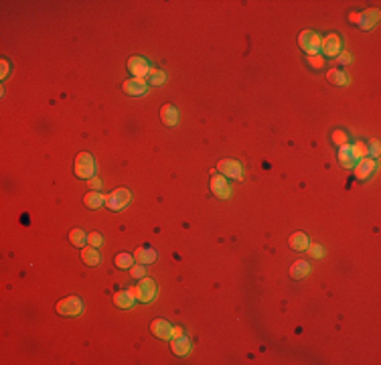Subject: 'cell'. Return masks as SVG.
Here are the masks:
<instances>
[{
    "label": "cell",
    "mask_w": 381,
    "mask_h": 365,
    "mask_svg": "<svg viewBox=\"0 0 381 365\" xmlns=\"http://www.w3.org/2000/svg\"><path fill=\"white\" fill-rule=\"evenodd\" d=\"M97 171V163L93 159V154L89 152H79L75 159V175L79 179H93Z\"/></svg>",
    "instance_id": "cell-1"
},
{
    "label": "cell",
    "mask_w": 381,
    "mask_h": 365,
    "mask_svg": "<svg viewBox=\"0 0 381 365\" xmlns=\"http://www.w3.org/2000/svg\"><path fill=\"white\" fill-rule=\"evenodd\" d=\"M130 292L136 296V300L148 304V302H153L154 298H156L158 288H156V282H154V280H150V278L144 276V278L138 280V284H136L134 288H130Z\"/></svg>",
    "instance_id": "cell-2"
},
{
    "label": "cell",
    "mask_w": 381,
    "mask_h": 365,
    "mask_svg": "<svg viewBox=\"0 0 381 365\" xmlns=\"http://www.w3.org/2000/svg\"><path fill=\"white\" fill-rule=\"evenodd\" d=\"M320 41H322L320 35L314 33V31H302L298 35V45H300V49L304 51L308 57L320 55Z\"/></svg>",
    "instance_id": "cell-3"
},
{
    "label": "cell",
    "mask_w": 381,
    "mask_h": 365,
    "mask_svg": "<svg viewBox=\"0 0 381 365\" xmlns=\"http://www.w3.org/2000/svg\"><path fill=\"white\" fill-rule=\"evenodd\" d=\"M130 201H132V193H130L128 189H124V187L112 191V193L106 197V205H108L110 211H120V209L128 207Z\"/></svg>",
    "instance_id": "cell-4"
},
{
    "label": "cell",
    "mask_w": 381,
    "mask_h": 365,
    "mask_svg": "<svg viewBox=\"0 0 381 365\" xmlns=\"http://www.w3.org/2000/svg\"><path fill=\"white\" fill-rule=\"evenodd\" d=\"M57 312L61 317H79L83 312V300L79 296H67L57 302Z\"/></svg>",
    "instance_id": "cell-5"
},
{
    "label": "cell",
    "mask_w": 381,
    "mask_h": 365,
    "mask_svg": "<svg viewBox=\"0 0 381 365\" xmlns=\"http://www.w3.org/2000/svg\"><path fill=\"white\" fill-rule=\"evenodd\" d=\"M341 51H343V39H341V35L331 33V35L322 37V41H320V53L324 57H337Z\"/></svg>",
    "instance_id": "cell-6"
},
{
    "label": "cell",
    "mask_w": 381,
    "mask_h": 365,
    "mask_svg": "<svg viewBox=\"0 0 381 365\" xmlns=\"http://www.w3.org/2000/svg\"><path fill=\"white\" fill-rule=\"evenodd\" d=\"M126 67H128V71H130L136 80H146V75H148V71H150L153 65H150V61H148L146 57H142V55H134V57L128 59Z\"/></svg>",
    "instance_id": "cell-7"
},
{
    "label": "cell",
    "mask_w": 381,
    "mask_h": 365,
    "mask_svg": "<svg viewBox=\"0 0 381 365\" xmlns=\"http://www.w3.org/2000/svg\"><path fill=\"white\" fill-rule=\"evenodd\" d=\"M217 169H219V175H223L225 179H233V181H241L243 179V167H241L239 161L223 159V161H219Z\"/></svg>",
    "instance_id": "cell-8"
},
{
    "label": "cell",
    "mask_w": 381,
    "mask_h": 365,
    "mask_svg": "<svg viewBox=\"0 0 381 365\" xmlns=\"http://www.w3.org/2000/svg\"><path fill=\"white\" fill-rule=\"evenodd\" d=\"M355 177L359 179V181H367V179H371L373 175H375V171H377V161H373L371 157H363V159H359L357 163H355Z\"/></svg>",
    "instance_id": "cell-9"
},
{
    "label": "cell",
    "mask_w": 381,
    "mask_h": 365,
    "mask_svg": "<svg viewBox=\"0 0 381 365\" xmlns=\"http://www.w3.org/2000/svg\"><path fill=\"white\" fill-rule=\"evenodd\" d=\"M209 187H211V193H213L217 199H223V201H225V199L231 197V187H229L227 179H225L223 175H213Z\"/></svg>",
    "instance_id": "cell-10"
},
{
    "label": "cell",
    "mask_w": 381,
    "mask_h": 365,
    "mask_svg": "<svg viewBox=\"0 0 381 365\" xmlns=\"http://www.w3.org/2000/svg\"><path fill=\"white\" fill-rule=\"evenodd\" d=\"M148 82L146 80H136V77H132V80H126L124 84H122V90L126 91L128 95H134V97H138V95H144L146 91H148Z\"/></svg>",
    "instance_id": "cell-11"
},
{
    "label": "cell",
    "mask_w": 381,
    "mask_h": 365,
    "mask_svg": "<svg viewBox=\"0 0 381 365\" xmlns=\"http://www.w3.org/2000/svg\"><path fill=\"white\" fill-rule=\"evenodd\" d=\"M377 22H379V10H377V8H369V10L361 12L359 24H357V27L363 29V31H369V29H373Z\"/></svg>",
    "instance_id": "cell-12"
},
{
    "label": "cell",
    "mask_w": 381,
    "mask_h": 365,
    "mask_svg": "<svg viewBox=\"0 0 381 365\" xmlns=\"http://www.w3.org/2000/svg\"><path fill=\"white\" fill-rule=\"evenodd\" d=\"M170 349H172V353H174V355L185 357V355H189V353L193 351V343H191V339H189V337H185V335H183V337L172 339Z\"/></svg>",
    "instance_id": "cell-13"
},
{
    "label": "cell",
    "mask_w": 381,
    "mask_h": 365,
    "mask_svg": "<svg viewBox=\"0 0 381 365\" xmlns=\"http://www.w3.org/2000/svg\"><path fill=\"white\" fill-rule=\"evenodd\" d=\"M339 148H341V150L337 152V157H339L341 167L353 169L355 163H357V159H355V154H353V144H345V146H339Z\"/></svg>",
    "instance_id": "cell-14"
},
{
    "label": "cell",
    "mask_w": 381,
    "mask_h": 365,
    "mask_svg": "<svg viewBox=\"0 0 381 365\" xmlns=\"http://www.w3.org/2000/svg\"><path fill=\"white\" fill-rule=\"evenodd\" d=\"M288 246L294 250V252H306L308 246H310V240L304 231H294L290 238H288Z\"/></svg>",
    "instance_id": "cell-15"
},
{
    "label": "cell",
    "mask_w": 381,
    "mask_h": 365,
    "mask_svg": "<svg viewBox=\"0 0 381 365\" xmlns=\"http://www.w3.org/2000/svg\"><path fill=\"white\" fill-rule=\"evenodd\" d=\"M170 329H172V325L168 321H164V319H154L153 325H150L153 335L158 337V339H170Z\"/></svg>",
    "instance_id": "cell-16"
},
{
    "label": "cell",
    "mask_w": 381,
    "mask_h": 365,
    "mask_svg": "<svg viewBox=\"0 0 381 365\" xmlns=\"http://www.w3.org/2000/svg\"><path fill=\"white\" fill-rule=\"evenodd\" d=\"M81 260H83V264H85V266H91V268L99 266V262H101L99 250H97V248H93V246L83 248V250H81Z\"/></svg>",
    "instance_id": "cell-17"
},
{
    "label": "cell",
    "mask_w": 381,
    "mask_h": 365,
    "mask_svg": "<svg viewBox=\"0 0 381 365\" xmlns=\"http://www.w3.org/2000/svg\"><path fill=\"white\" fill-rule=\"evenodd\" d=\"M156 258H158V254H156V250H153V248H138L136 252H134V260H136V264H153V262H156Z\"/></svg>",
    "instance_id": "cell-18"
},
{
    "label": "cell",
    "mask_w": 381,
    "mask_h": 365,
    "mask_svg": "<svg viewBox=\"0 0 381 365\" xmlns=\"http://www.w3.org/2000/svg\"><path fill=\"white\" fill-rule=\"evenodd\" d=\"M136 302V296L130 292V290H122V292H116L114 296V304L118 308H132Z\"/></svg>",
    "instance_id": "cell-19"
},
{
    "label": "cell",
    "mask_w": 381,
    "mask_h": 365,
    "mask_svg": "<svg viewBox=\"0 0 381 365\" xmlns=\"http://www.w3.org/2000/svg\"><path fill=\"white\" fill-rule=\"evenodd\" d=\"M160 120H162L166 126H170V128L176 126V124H179V110H176L174 106H170V103L164 106V108L160 110Z\"/></svg>",
    "instance_id": "cell-20"
},
{
    "label": "cell",
    "mask_w": 381,
    "mask_h": 365,
    "mask_svg": "<svg viewBox=\"0 0 381 365\" xmlns=\"http://www.w3.org/2000/svg\"><path fill=\"white\" fill-rule=\"evenodd\" d=\"M326 80H328L333 86H341V88L349 86V75H347L343 69H331V71L326 73Z\"/></svg>",
    "instance_id": "cell-21"
},
{
    "label": "cell",
    "mask_w": 381,
    "mask_h": 365,
    "mask_svg": "<svg viewBox=\"0 0 381 365\" xmlns=\"http://www.w3.org/2000/svg\"><path fill=\"white\" fill-rule=\"evenodd\" d=\"M308 274H310V264L304 262V260H296V262L290 266V276H292L294 280H302Z\"/></svg>",
    "instance_id": "cell-22"
},
{
    "label": "cell",
    "mask_w": 381,
    "mask_h": 365,
    "mask_svg": "<svg viewBox=\"0 0 381 365\" xmlns=\"http://www.w3.org/2000/svg\"><path fill=\"white\" fill-rule=\"evenodd\" d=\"M83 201H85V205H87L89 209H97V207L106 205V197H104L99 191H89V193L83 197Z\"/></svg>",
    "instance_id": "cell-23"
},
{
    "label": "cell",
    "mask_w": 381,
    "mask_h": 365,
    "mask_svg": "<svg viewBox=\"0 0 381 365\" xmlns=\"http://www.w3.org/2000/svg\"><path fill=\"white\" fill-rule=\"evenodd\" d=\"M146 82H148V86L160 88V86H164V84H166V73H164L162 69L150 67V71H148V75H146Z\"/></svg>",
    "instance_id": "cell-24"
},
{
    "label": "cell",
    "mask_w": 381,
    "mask_h": 365,
    "mask_svg": "<svg viewBox=\"0 0 381 365\" xmlns=\"http://www.w3.org/2000/svg\"><path fill=\"white\" fill-rule=\"evenodd\" d=\"M134 264H136L134 254L122 252V254H118V256H116V266H118V268H122V270H130Z\"/></svg>",
    "instance_id": "cell-25"
},
{
    "label": "cell",
    "mask_w": 381,
    "mask_h": 365,
    "mask_svg": "<svg viewBox=\"0 0 381 365\" xmlns=\"http://www.w3.org/2000/svg\"><path fill=\"white\" fill-rule=\"evenodd\" d=\"M69 242H71L75 248H85V244H87V236H85L83 229L75 227V229L69 231Z\"/></svg>",
    "instance_id": "cell-26"
},
{
    "label": "cell",
    "mask_w": 381,
    "mask_h": 365,
    "mask_svg": "<svg viewBox=\"0 0 381 365\" xmlns=\"http://www.w3.org/2000/svg\"><path fill=\"white\" fill-rule=\"evenodd\" d=\"M353 154H355L357 161L363 159V157H367V142H363V140L355 142V144H353Z\"/></svg>",
    "instance_id": "cell-27"
},
{
    "label": "cell",
    "mask_w": 381,
    "mask_h": 365,
    "mask_svg": "<svg viewBox=\"0 0 381 365\" xmlns=\"http://www.w3.org/2000/svg\"><path fill=\"white\" fill-rule=\"evenodd\" d=\"M333 142H335L337 146H345V144H349V136H347V132H343V130H335V132H333Z\"/></svg>",
    "instance_id": "cell-28"
},
{
    "label": "cell",
    "mask_w": 381,
    "mask_h": 365,
    "mask_svg": "<svg viewBox=\"0 0 381 365\" xmlns=\"http://www.w3.org/2000/svg\"><path fill=\"white\" fill-rule=\"evenodd\" d=\"M306 252H308V254H310V258H314V260H318V258H322V256H324V248H322L320 244H310Z\"/></svg>",
    "instance_id": "cell-29"
},
{
    "label": "cell",
    "mask_w": 381,
    "mask_h": 365,
    "mask_svg": "<svg viewBox=\"0 0 381 365\" xmlns=\"http://www.w3.org/2000/svg\"><path fill=\"white\" fill-rule=\"evenodd\" d=\"M379 140L375 138V140H371L369 144H367V157H371L373 161H377V157H379Z\"/></svg>",
    "instance_id": "cell-30"
},
{
    "label": "cell",
    "mask_w": 381,
    "mask_h": 365,
    "mask_svg": "<svg viewBox=\"0 0 381 365\" xmlns=\"http://www.w3.org/2000/svg\"><path fill=\"white\" fill-rule=\"evenodd\" d=\"M87 244L93 246V248H101V244H104V236L97 233V231H93V233L87 236Z\"/></svg>",
    "instance_id": "cell-31"
},
{
    "label": "cell",
    "mask_w": 381,
    "mask_h": 365,
    "mask_svg": "<svg viewBox=\"0 0 381 365\" xmlns=\"http://www.w3.org/2000/svg\"><path fill=\"white\" fill-rule=\"evenodd\" d=\"M144 274H146V266H144V264H134V266L130 268V276H132L134 280L144 278Z\"/></svg>",
    "instance_id": "cell-32"
},
{
    "label": "cell",
    "mask_w": 381,
    "mask_h": 365,
    "mask_svg": "<svg viewBox=\"0 0 381 365\" xmlns=\"http://www.w3.org/2000/svg\"><path fill=\"white\" fill-rule=\"evenodd\" d=\"M308 63L312 65V67H322L324 65V57H320V55H312V57H308Z\"/></svg>",
    "instance_id": "cell-33"
},
{
    "label": "cell",
    "mask_w": 381,
    "mask_h": 365,
    "mask_svg": "<svg viewBox=\"0 0 381 365\" xmlns=\"http://www.w3.org/2000/svg\"><path fill=\"white\" fill-rule=\"evenodd\" d=\"M337 59H339L341 65H349V63H351V55H349L347 51H341V53L337 55Z\"/></svg>",
    "instance_id": "cell-34"
},
{
    "label": "cell",
    "mask_w": 381,
    "mask_h": 365,
    "mask_svg": "<svg viewBox=\"0 0 381 365\" xmlns=\"http://www.w3.org/2000/svg\"><path fill=\"white\" fill-rule=\"evenodd\" d=\"M0 67H2L0 77H2V80H6V77H8V71H10V63H8L6 59H2V61H0Z\"/></svg>",
    "instance_id": "cell-35"
},
{
    "label": "cell",
    "mask_w": 381,
    "mask_h": 365,
    "mask_svg": "<svg viewBox=\"0 0 381 365\" xmlns=\"http://www.w3.org/2000/svg\"><path fill=\"white\" fill-rule=\"evenodd\" d=\"M183 327H172L170 329V339H176V337H183Z\"/></svg>",
    "instance_id": "cell-36"
},
{
    "label": "cell",
    "mask_w": 381,
    "mask_h": 365,
    "mask_svg": "<svg viewBox=\"0 0 381 365\" xmlns=\"http://www.w3.org/2000/svg\"><path fill=\"white\" fill-rule=\"evenodd\" d=\"M89 187H91V191H99L101 189V181L97 177H93V179H89Z\"/></svg>",
    "instance_id": "cell-37"
},
{
    "label": "cell",
    "mask_w": 381,
    "mask_h": 365,
    "mask_svg": "<svg viewBox=\"0 0 381 365\" xmlns=\"http://www.w3.org/2000/svg\"><path fill=\"white\" fill-rule=\"evenodd\" d=\"M359 16H361V12H351V14H349V20L355 22V24H359Z\"/></svg>",
    "instance_id": "cell-38"
}]
</instances>
